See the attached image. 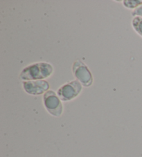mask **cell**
I'll list each match as a JSON object with an SVG mask.
<instances>
[{
	"label": "cell",
	"mask_w": 142,
	"mask_h": 157,
	"mask_svg": "<svg viewBox=\"0 0 142 157\" xmlns=\"http://www.w3.org/2000/svg\"><path fill=\"white\" fill-rule=\"evenodd\" d=\"M132 15L134 17H142V5L138 8H136L132 12Z\"/></svg>",
	"instance_id": "ba28073f"
},
{
	"label": "cell",
	"mask_w": 142,
	"mask_h": 157,
	"mask_svg": "<svg viewBox=\"0 0 142 157\" xmlns=\"http://www.w3.org/2000/svg\"><path fill=\"white\" fill-rule=\"evenodd\" d=\"M83 86L80 82L74 80L62 85L56 94L61 101H71L80 95L83 91Z\"/></svg>",
	"instance_id": "3957f363"
},
{
	"label": "cell",
	"mask_w": 142,
	"mask_h": 157,
	"mask_svg": "<svg viewBox=\"0 0 142 157\" xmlns=\"http://www.w3.org/2000/svg\"><path fill=\"white\" fill-rule=\"evenodd\" d=\"M53 74V67L48 62H36L22 69L20 79L24 81L42 80L51 77Z\"/></svg>",
	"instance_id": "6da1fadb"
},
{
	"label": "cell",
	"mask_w": 142,
	"mask_h": 157,
	"mask_svg": "<svg viewBox=\"0 0 142 157\" xmlns=\"http://www.w3.org/2000/svg\"><path fill=\"white\" fill-rule=\"evenodd\" d=\"M125 8L128 9H136L142 5V0H137V1H130V0H125L121 2Z\"/></svg>",
	"instance_id": "52a82bcc"
},
{
	"label": "cell",
	"mask_w": 142,
	"mask_h": 157,
	"mask_svg": "<svg viewBox=\"0 0 142 157\" xmlns=\"http://www.w3.org/2000/svg\"><path fill=\"white\" fill-rule=\"evenodd\" d=\"M72 73L78 82L85 87H89L93 84V76L85 64L79 59L73 62Z\"/></svg>",
	"instance_id": "277c9868"
},
{
	"label": "cell",
	"mask_w": 142,
	"mask_h": 157,
	"mask_svg": "<svg viewBox=\"0 0 142 157\" xmlns=\"http://www.w3.org/2000/svg\"><path fill=\"white\" fill-rule=\"evenodd\" d=\"M132 26L136 33L142 37V17H133L132 20Z\"/></svg>",
	"instance_id": "8992f818"
},
{
	"label": "cell",
	"mask_w": 142,
	"mask_h": 157,
	"mask_svg": "<svg viewBox=\"0 0 142 157\" xmlns=\"http://www.w3.org/2000/svg\"><path fill=\"white\" fill-rule=\"evenodd\" d=\"M22 86L26 93L32 96L45 94L49 89V84L45 80H30L22 82Z\"/></svg>",
	"instance_id": "5b68a950"
},
{
	"label": "cell",
	"mask_w": 142,
	"mask_h": 157,
	"mask_svg": "<svg viewBox=\"0 0 142 157\" xmlns=\"http://www.w3.org/2000/svg\"><path fill=\"white\" fill-rule=\"evenodd\" d=\"M43 104L48 113L54 117H60L63 113L61 100L53 90H49L44 94Z\"/></svg>",
	"instance_id": "7a4b0ae2"
}]
</instances>
